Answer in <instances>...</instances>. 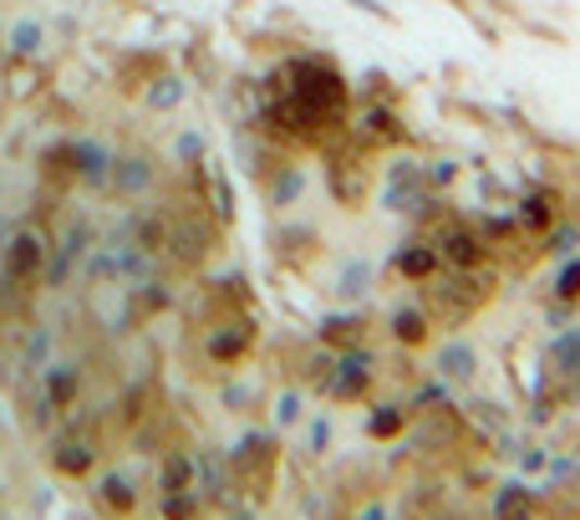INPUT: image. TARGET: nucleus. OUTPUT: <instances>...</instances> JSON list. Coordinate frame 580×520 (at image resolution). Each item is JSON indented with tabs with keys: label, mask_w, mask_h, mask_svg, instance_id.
Segmentation results:
<instances>
[{
	"label": "nucleus",
	"mask_w": 580,
	"mask_h": 520,
	"mask_svg": "<svg viewBox=\"0 0 580 520\" xmlns=\"http://www.w3.org/2000/svg\"><path fill=\"white\" fill-rule=\"evenodd\" d=\"M41 255H47L41 236H36V230H21V236L5 245V266L16 270V276H36V270H41Z\"/></svg>",
	"instance_id": "f257e3e1"
},
{
	"label": "nucleus",
	"mask_w": 580,
	"mask_h": 520,
	"mask_svg": "<svg viewBox=\"0 0 580 520\" xmlns=\"http://www.w3.org/2000/svg\"><path fill=\"white\" fill-rule=\"evenodd\" d=\"M438 372H443V378H453V383H464V378H474V353H468L464 342H453V347H443V353H438Z\"/></svg>",
	"instance_id": "f03ea898"
},
{
	"label": "nucleus",
	"mask_w": 580,
	"mask_h": 520,
	"mask_svg": "<svg viewBox=\"0 0 580 520\" xmlns=\"http://www.w3.org/2000/svg\"><path fill=\"white\" fill-rule=\"evenodd\" d=\"M448 261H453V266H479V240L474 236H464V230H459V236H448Z\"/></svg>",
	"instance_id": "7ed1b4c3"
},
{
	"label": "nucleus",
	"mask_w": 580,
	"mask_h": 520,
	"mask_svg": "<svg viewBox=\"0 0 580 520\" xmlns=\"http://www.w3.org/2000/svg\"><path fill=\"white\" fill-rule=\"evenodd\" d=\"M525 225H530V230H550V225H555V200H545V194L525 200Z\"/></svg>",
	"instance_id": "20e7f679"
},
{
	"label": "nucleus",
	"mask_w": 580,
	"mask_h": 520,
	"mask_svg": "<svg viewBox=\"0 0 580 520\" xmlns=\"http://www.w3.org/2000/svg\"><path fill=\"white\" fill-rule=\"evenodd\" d=\"M392 332H398L408 347H417V342H428V321L417 317V312H402V317L392 321Z\"/></svg>",
	"instance_id": "39448f33"
},
{
	"label": "nucleus",
	"mask_w": 580,
	"mask_h": 520,
	"mask_svg": "<svg viewBox=\"0 0 580 520\" xmlns=\"http://www.w3.org/2000/svg\"><path fill=\"white\" fill-rule=\"evenodd\" d=\"M433 266H438V255L423 251V245H413V251H402V261H398L402 276H428Z\"/></svg>",
	"instance_id": "423d86ee"
},
{
	"label": "nucleus",
	"mask_w": 580,
	"mask_h": 520,
	"mask_svg": "<svg viewBox=\"0 0 580 520\" xmlns=\"http://www.w3.org/2000/svg\"><path fill=\"white\" fill-rule=\"evenodd\" d=\"M550 357L560 363L565 372H580V332H570V337H560L555 347H550Z\"/></svg>",
	"instance_id": "0eeeda50"
},
{
	"label": "nucleus",
	"mask_w": 580,
	"mask_h": 520,
	"mask_svg": "<svg viewBox=\"0 0 580 520\" xmlns=\"http://www.w3.org/2000/svg\"><path fill=\"white\" fill-rule=\"evenodd\" d=\"M555 296H560V302H580V261H570V266L560 270V281H555Z\"/></svg>",
	"instance_id": "6e6552de"
},
{
	"label": "nucleus",
	"mask_w": 580,
	"mask_h": 520,
	"mask_svg": "<svg viewBox=\"0 0 580 520\" xmlns=\"http://www.w3.org/2000/svg\"><path fill=\"white\" fill-rule=\"evenodd\" d=\"M87 459H92V454H87V449H56V470L82 474V470H87Z\"/></svg>",
	"instance_id": "1a4fd4ad"
},
{
	"label": "nucleus",
	"mask_w": 580,
	"mask_h": 520,
	"mask_svg": "<svg viewBox=\"0 0 580 520\" xmlns=\"http://www.w3.org/2000/svg\"><path fill=\"white\" fill-rule=\"evenodd\" d=\"M72 393H77V372L56 368V372H51V398H62V403H67Z\"/></svg>",
	"instance_id": "9d476101"
},
{
	"label": "nucleus",
	"mask_w": 580,
	"mask_h": 520,
	"mask_svg": "<svg viewBox=\"0 0 580 520\" xmlns=\"http://www.w3.org/2000/svg\"><path fill=\"white\" fill-rule=\"evenodd\" d=\"M499 520H530V510H525V495H504V505H499Z\"/></svg>",
	"instance_id": "9b49d317"
},
{
	"label": "nucleus",
	"mask_w": 580,
	"mask_h": 520,
	"mask_svg": "<svg viewBox=\"0 0 580 520\" xmlns=\"http://www.w3.org/2000/svg\"><path fill=\"white\" fill-rule=\"evenodd\" d=\"M372 434H398V414H377V423H372Z\"/></svg>",
	"instance_id": "f8f14e48"
},
{
	"label": "nucleus",
	"mask_w": 580,
	"mask_h": 520,
	"mask_svg": "<svg viewBox=\"0 0 580 520\" xmlns=\"http://www.w3.org/2000/svg\"><path fill=\"white\" fill-rule=\"evenodd\" d=\"M189 480V465H168V485H183Z\"/></svg>",
	"instance_id": "ddd939ff"
}]
</instances>
